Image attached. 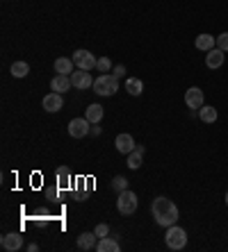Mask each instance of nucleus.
I'll use <instances>...</instances> for the list:
<instances>
[{"label": "nucleus", "instance_id": "nucleus-9", "mask_svg": "<svg viewBox=\"0 0 228 252\" xmlns=\"http://www.w3.org/2000/svg\"><path fill=\"white\" fill-rule=\"evenodd\" d=\"M0 246H2V250H7V252H16L23 248V236L18 234V232H9V234H5L0 239Z\"/></svg>", "mask_w": 228, "mask_h": 252}, {"label": "nucleus", "instance_id": "nucleus-5", "mask_svg": "<svg viewBox=\"0 0 228 252\" xmlns=\"http://www.w3.org/2000/svg\"><path fill=\"white\" fill-rule=\"evenodd\" d=\"M71 59H73V64L78 66V68H82V70H94V68H96V62H98V59L94 57L89 50H82V48H80V50H76Z\"/></svg>", "mask_w": 228, "mask_h": 252}, {"label": "nucleus", "instance_id": "nucleus-25", "mask_svg": "<svg viewBox=\"0 0 228 252\" xmlns=\"http://www.w3.org/2000/svg\"><path fill=\"white\" fill-rule=\"evenodd\" d=\"M112 189H114V191H119V193H121V191H126V189H128V180L123 175H116L112 180Z\"/></svg>", "mask_w": 228, "mask_h": 252}, {"label": "nucleus", "instance_id": "nucleus-27", "mask_svg": "<svg viewBox=\"0 0 228 252\" xmlns=\"http://www.w3.org/2000/svg\"><path fill=\"white\" fill-rule=\"evenodd\" d=\"M94 232H96L98 239H105V236L110 234V225L108 223H101V225H96V229H94Z\"/></svg>", "mask_w": 228, "mask_h": 252}, {"label": "nucleus", "instance_id": "nucleus-17", "mask_svg": "<svg viewBox=\"0 0 228 252\" xmlns=\"http://www.w3.org/2000/svg\"><path fill=\"white\" fill-rule=\"evenodd\" d=\"M96 250L98 252H119L121 246H119V241L112 239V236H105V239H101L96 243Z\"/></svg>", "mask_w": 228, "mask_h": 252}, {"label": "nucleus", "instance_id": "nucleus-24", "mask_svg": "<svg viewBox=\"0 0 228 252\" xmlns=\"http://www.w3.org/2000/svg\"><path fill=\"white\" fill-rule=\"evenodd\" d=\"M112 68H114V66H112V62H110L108 57H101L96 62V70H98V73H112Z\"/></svg>", "mask_w": 228, "mask_h": 252}, {"label": "nucleus", "instance_id": "nucleus-22", "mask_svg": "<svg viewBox=\"0 0 228 252\" xmlns=\"http://www.w3.org/2000/svg\"><path fill=\"white\" fill-rule=\"evenodd\" d=\"M9 73H12L14 77H25L28 73H30V64H28V62H14L12 68H9Z\"/></svg>", "mask_w": 228, "mask_h": 252}, {"label": "nucleus", "instance_id": "nucleus-12", "mask_svg": "<svg viewBox=\"0 0 228 252\" xmlns=\"http://www.w3.org/2000/svg\"><path fill=\"white\" fill-rule=\"evenodd\" d=\"M71 87H73V84H71V75H60V73H57V75L50 80V89H53V91H57V94H66Z\"/></svg>", "mask_w": 228, "mask_h": 252}, {"label": "nucleus", "instance_id": "nucleus-11", "mask_svg": "<svg viewBox=\"0 0 228 252\" xmlns=\"http://www.w3.org/2000/svg\"><path fill=\"white\" fill-rule=\"evenodd\" d=\"M114 146H116V150H119L121 155H130L132 150L137 148V143H135V139H132L130 134H119L114 139Z\"/></svg>", "mask_w": 228, "mask_h": 252}, {"label": "nucleus", "instance_id": "nucleus-15", "mask_svg": "<svg viewBox=\"0 0 228 252\" xmlns=\"http://www.w3.org/2000/svg\"><path fill=\"white\" fill-rule=\"evenodd\" d=\"M194 46H196V50H203V53H208V50H212V48L217 46V36L212 34H198L196 41H194Z\"/></svg>", "mask_w": 228, "mask_h": 252}, {"label": "nucleus", "instance_id": "nucleus-30", "mask_svg": "<svg viewBox=\"0 0 228 252\" xmlns=\"http://www.w3.org/2000/svg\"><path fill=\"white\" fill-rule=\"evenodd\" d=\"M28 250H30V252H37V250H39V246H37V243H30V248H28Z\"/></svg>", "mask_w": 228, "mask_h": 252}, {"label": "nucleus", "instance_id": "nucleus-28", "mask_svg": "<svg viewBox=\"0 0 228 252\" xmlns=\"http://www.w3.org/2000/svg\"><path fill=\"white\" fill-rule=\"evenodd\" d=\"M123 73H126V68H123V66H114V68H112V75L114 77H123Z\"/></svg>", "mask_w": 228, "mask_h": 252}, {"label": "nucleus", "instance_id": "nucleus-20", "mask_svg": "<svg viewBox=\"0 0 228 252\" xmlns=\"http://www.w3.org/2000/svg\"><path fill=\"white\" fill-rule=\"evenodd\" d=\"M126 91L130 95H142L144 94V82L139 77H128L126 80Z\"/></svg>", "mask_w": 228, "mask_h": 252}, {"label": "nucleus", "instance_id": "nucleus-13", "mask_svg": "<svg viewBox=\"0 0 228 252\" xmlns=\"http://www.w3.org/2000/svg\"><path fill=\"white\" fill-rule=\"evenodd\" d=\"M224 64V50H219V48H212V50H208L205 53V66L208 68H219V66Z\"/></svg>", "mask_w": 228, "mask_h": 252}, {"label": "nucleus", "instance_id": "nucleus-14", "mask_svg": "<svg viewBox=\"0 0 228 252\" xmlns=\"http://www.w3.org/2000/svg\"><path fill=\"white\" fill-rule=\"evenodd\" d=\"M98 236H96V232H82V234L78 236V248L80 250H96V243H98Z\"/></svg>", "mask_w": 228, "mask_h": 252}, {"label": "nucleus", "instance_id": "nucleus-16", "mask_svg": "<svg viewBox=\"0 0 228 252\" xmlns=\"http://www.w3.org/2000/svg\"><path fill=\"white\" fill-rule=\"evenodd\" d=\"M53 66H55V73H60V75H69V73H73V68H76L73 59H69V57H57Z\"/></svg>", "mask_w": 228, "mask_h": 252}, {"label": "nucleus", "instance_id": "nucleus-26", "mask_svg": "<svg viewBox=\"0 0 228 252\" xmlns=\"http://www.w3.org/2000/svg\"><path fill=\"white\" fill-rule=\"evenodd\" d=\"M217 48L224 50V53H228V32H222V34L217 36Z\"/></svg>", "mask_w": 228, "mask_h": 252}, {"label": "nucleus", "instance_id": "nucleus-31", "mask_svg": "<svg viewBox=\"0 0 228 252\" xmlns=\"http://www.w3.org/2000/svg\"><path fill=\"white\" fill-rule=\"evenodd\" d=\"M226 205H228V191H226Z\"/></svg>", "mask_w": 228, "mask_h": 252}, {"label": "nucleus", "instance_id": "nucleus-1", "mask_svg": "<svg viewBox=\"0 0 228 252\" xmlns=\"http://www.w3.org/2000/svg\"><path fill=\"white\" fill-rule=\"evenodd\" d=\"M151 211H153V218L160 227H171V225L178 223V207L174 205V200L164 198V195L153 200Z\"/></svg>", "mask_w": 228, "mask_h": 252}, {"label": "nucleus", "instance_id": "nucleus-2", "mask_svg": "<svg viewBox=\"0 0 228 252\" xmlns=\"http://www.w3.org/2000/svg\"><path fill=\"white\" fill-rule=\"evenodd\" d=\"M94 91L98 95H114L119 91V77H114L112 73H101V75L94 80Z\"/></svg>", "mask_w": 228, "mask_h": 252}, {"label": "nucleus", "instance_id": "nucleus-18", "mask_svg": "<svg viewBox=\"0 0 228 252\" xmlns=\"http://www.w3.org/2000/svg\"><path fill=\"white\" fill-rule=\"evenodd\" d=\"M103 114H105V112H103V107L94 102V105L87 107V112H84V118H87L91 125H96V123H101V121H103Z\"/></svg>", "mask_w": 228, "mask_h": 252}, {"label": "nucleus", "instance_id": "nucleus-7", "mask_svg": "<svg viewBox=\"0 0 228 252\" xmlns=\"http://www.w3.org/2000/svg\"><path fill=\"white\" fill-rule=\"evenodd\" d=\"M185 105L190 107V109H201V107L205 105V95L203 91L198 87H190L185 91Z\"/></svg>", "mask_w": 228, "mask_h": 252}, {"label": "nucleus", "instance_id": "nucleus-10", "mask_svg": "<svg viewBox=\"0 0 228 252\" xmlns=\"http://www.w3.org/2000/svg\"><path fill=\"white\" fill-rule=\"evenodd\" d=\"M41 107L46 109V112L55 114V112H60L62 107H64V98H62V94H57V91H53V94H48L46 98L41 100Z\"/></svg>", "mask_w": 228, "mask_h": 252}, {"label": "nucleus", "instance_id": "nucleus-23", "mask_svg": "<svg viewBox=\"0 0 228 252\" xmlns=\"http://www.w3.org/2000/svg\"><path fill=\"white\" fill-rule=\"evenodd\" d=\"M57 182H60V187H69V182H71V170L66 168V166L57 168Z\"/></svg>", "mask_w": 228, "mask_h": 252}, {"label": "nucleus", "instance_id": "nucleus-4", "mask_svg": "<svg viewBox=\"0 0 228 252\" xmlns=\"http://www.w3.org/2000/svg\"><path fill=\"white\" fill-rule=\"evenodd\" d=\"M116 209L119 214L123 216H132L135 211H137V193H132V191H121L119 198H116Z\"/></svg>", "mask_w": 228, "mask_h": 252}, {"label": "nucleus", "instance_id": "nucleus-29", "mask_svg": "<svg viewBox=\"0 0 228 252\" xmlns=\"http://www.w3.org/2000/svg\"><path fill=\"white\" fill-rule=\"evenodd\" d=\"M89 134H94V136H98V134H101V127H98V123L94 125V127H91V132H89Z\"/></svg>", "mask_w": 228, "mask_h": 252}, {"label": "nucleus", "instance_id": "nucleus-8", "mask_svg": "<svg viewBox=\"0 0 228 252\" xmlns=\"http://www.w3.org/2000/svg\"><path fill=\"white\" fill-rule=\"evenodd\" d=\"M89 125L91 123L87 118H73L71 123H69V134H71L73 139H82V136H87L91 132Z\"/></svg>", "mask_w": 228, "mask_h": 252}, {"label": "nucleus", "instance_id": "nucleus-3", "mask_svg": "<svg viewBox=\"0 0 228 252\" xmlns=\"http://www.w3.org/2000/svg\"><path fill=\"white\" fill-rule=\"evenodd\" d=\"M164 241H167V248H171V250H183V248L187 246V232L176 223V225H171V227H167Z\"/></svg>", "mask_w": 228, "mask_h": 252}, {"label": "nucleus", "instance_id": "nucleus-6", "mask_svg": "<svg viewBox=\"0 0 228 252\" xmlns=\"http://www.w3.org/2000/svg\"><path fill=\"white\" fill-rule=\"evenodd\" d=\"M71 84L73 89H80V91H87V89L94 87V77H91V70H73L71 73Z\"/></svg>", "mask_w": 228, "mask_h": 252}, {"label": "nucleus", "instance_id": "nucleus-19", "mask_svg": "<svg viewBox=\"0 0 228 252\" xmlns=\"http://www.w3.org/2000/svg\"><path fill=\"white\" fill-rule=\"evenodd\" d=\"M142 159H144V146H137L130 155H128V168L137 170L139 166H142Z\"/></svg>", "mask_w": 228, "mask_h": 252}, {"label": "nucleus", "instance_id": "nucleus-21", "mask_svg": "<svg viewBox=\"0 0 228 252\" xmlns=\"http://www.w3.org/2000/svg\"><path fill=\"white\" fill-rule=\"evenodd\" d=\"M198 118L203 121V123H215L217 118H219V114H217V109L215 107H210V105H203L201 109H198Z\"/></svg>", "mask_w": 228, "mask_h": 252}]
</instances>
